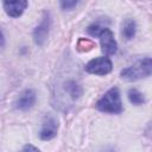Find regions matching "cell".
<instances>
[{
  "mask_svg": "<svg viewBox=\"0 0 152 152\" xmlns=\"http://www.w3.org/2000/svg\"><path fill=\"white\" fill-rule=\"evenodd\" d=\"M5 45V36L2 33V31L0 30V48H2Z\"/></svg>",
  "mask_w": 152,
  "mask_h": 152,
  "instance_id": "obj_15",
  "label": "cell"
},
{
  "mask_svg": "<svg viewBox=\"0 0 152 152\" xmlns=\"http://www.w3.org/2000/svg\"><path fill=\"white\" fill-rule=\"evenodd\" d=\"M135 31H137V25H135V21L133 19L128 18L122 23L121 34L126 40H131L135 36Z\"/></svg>",
  "mask_w": 152,
  "mask_h": 152,
  "instance_id": "obj_9",
  "label": "cell"
},
{
  "mask_svg": "<svg viewBox=\"0 0 152 152\" xmlns=\"http://www.w3.org/2000/svg\"><path fill=\"white\" fill-rule=\"evenodd\" d=\"M23 150H24V151H27V150H31V151H39L38 147H34V146H32V145H26V146H24Z\"/></svg>",
  "mask_w": 152,
  "mask_h": 152,
  "instance_id": "obj_14",
  "label": "cell"
},
{
  "mask_svg": "<svg viewBox=\"0 0 152 152\" xmlns=\"http://www.w3.org/2000/svg\"><path fill=\"white\" fill-rule=\"evenodd\" d=\"M96 108L103 113L120 114L124 110V107L121 103L119 89L116 87H114V88H110L109 90H107L102 95V97L96 102Z\"/></svg>",
  "mask_w": 152,
  "mask_h": 152,
  "instance_id": "obj_2",
  "label": "cell"
},
{
  "mask_svg": "<svg viewBox=\"0 0 152 152\" xmlns=\"http://www.w3.org/2000/svg\"><path fill=\"white\" fill-rule=\"evenodd\" d=\"M7 15L18 18L27 8V0H1Z\"/></svg>",
  "mask_w": 152,
  "mask_h": 152,
  "instance_id": "obj_8",
  "label": "cell"
},
{
  "mask_svg": "<svg viewBox=\"0 0 152 152\" xmlns=\"http://www.w3.org/2000/svg\"><path fill=\"white\" fill-rule=\"evenodd\" d=\"M94 48V43L89 39H86V38H81L77 43V49L80 51H89Z\"/></svg>",
  "mask_w": 152,
  "mask_h": 152,
  "instance_id": "obj_12",
  "label": "cell"
},
{
  "mask_svg": "<svg viewBox=\"0 0 152 152\" xmlns=\"http://www.w3.org/2000/svg\"><path fill=\"white\" fill-rule=\"evenodd\" d=\"M151 70H152V61L150 57H146L122 69L120 72V76L122 80L132 82V81L148 77L151 75Z\"/></svg>",
  "mask_w": 152,
  "mask_h": 152,
  "instance_id": "obj_1",
  "label": "cell"
},
{
  "mask_svg": "<svg viewBox=\"0 0 152 152\" xmlns=\"http://www.w3.org/2000/svg\"><path fill=\"white\" fill-rule=\"evenodd\" d=\"M64 90L68 93V95L72 99V100H77L78 97H81V95L83 94V89L82 87L75 82V81H68L64 84Z\"/></svg>",
  "mask_w": 152,
  "mask_h": 152,
  "instance_id": "obj_10",
  "label": "cell"
},
{
  "mask_svg": "<svg viewBox=\"0 0 152 152\" xmlns=\"http://www.w3.org/2000/svg\"><path fill=\"white\" fill-rule=\"evenodd\" d=\"M50 25H51L50 14L49 13H45V15L42 19L40 24L33 31V40H34V43L37 45L42 46L46 42V38L49 36V31H50Z\"/></svg>",
  "mask_w": 152,
  "mask_h": 152,
  "instance_id": "obj_6",
  "label": "cell"
},
{
  "mask_svg": "<svg viewBox=\"0 0 152 152\" xmlns=\"http://www.w3.org/2000/svg\"><path fill=\"white\" fill-rule=\"evenodd\" d=\"M58 131V121L52 114H46L42 121L39 137L42 140H51L56 137Z\"/></svg>",
  "mask_w": 152,
  "mask_h": 152,
  "instance_id": "obj_5",
  "label": "cell"
},
{
  "mask_svg": "<svg viewBox=\"0 0 152 152\" xmlns=\"http://www.w3.org/2000/svg\"><path fill=\"white\" fill-rule=\"evenodd\" d=\"M128 100L131 103L135 104V106H140L142 103H145V96L142 93H140L138 89L135 88H132L128 90Z\"/></svg>",
  "mask_w": 152,
  "mask_h": 152,
  "instance_id": "obj_11",
  "label": "cell"
},
{
  "mask_svg": "<svg viewBox=\"0 0 152 152\" xmlns=\"http://www.w3.org/2000/svg\"><path fill=\"white\" fill-rule=\"evenodd\" d=\"M96 37H100L101 49H102V51L106 55H114V53H116V51H118V43H116V40L114 38L113 32L108 27L103 26L99 31Z\"/></svg>",
  "mask_w": 152,
  "mask_h": 152,
  "instance_id": "obj_4",
  "label": "cell"
},
{
  "mask_svg": "<svg viewBox=\"0 0 152 152\" xmlns=\"http://www.w3.org/2000/svg\"><path fill=\"white\" fill-rule=\"evenodd\" d=\"M36 100H37V95H36V91L32 90V89H26L24 90L19 96L18 99L15 100L14 102V107L15 109L18 110H28L31 109L34 103H36Z\"/></svg>",
  "mask_w": 152,
  "mask_h": 152,
  "instance_id": "obj_7",
  "label": "cell"
},
{
  "mask_svg": "<svg viewBox=\"0 0 152 152\" xmlns=\"http://www.w3.org/2000/svg\"><path fill=\"white\" fill-rule=\"evenodd\" d=\"M81 0H61V7L64 11H71L74 10Z\"/></svg>",
  "mask_w": 152,
  "mask_h": 152,
  "instance_id": "obj_13",
  "label": "cell"
},
{
  "mask_svg": "<svg viewBox=\"0 0 152 152\" xmlns=\"http://www.w3.org/2000/svg\"><path fill=\"white\" fill-rule=\"evenodd\" d=\"M86 71L89 74H95V75H107L112 71L113 64L112 61L108 57H97L91 61H89L86 66Z\"/></svg>",
  "mask_w": 152,
  "mask_h": 152,
  "instance_id": "obj_3",
  "label": "cell"
}]
</instances>
